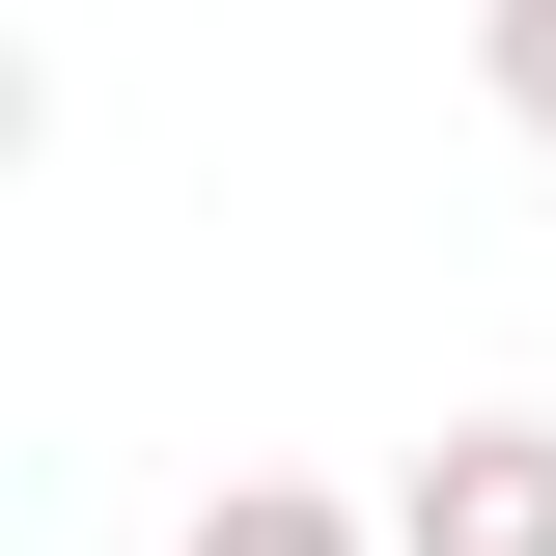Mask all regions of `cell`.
<instances>
[{"label": "cell", "mask_w": 556, "mask_h": 556, "mask_svg": "<svg viewBox=\"0 0 556 556\" xmlns=\"http://www.w3.org/2000/svg\"><path fill=\"white\" fill-rule=\"evenodd\" d=\"M390 556H556V417H445L390 473Z\"/></svg>", "instance_id": "obj_1"}, {"label": "cell", "mask_w": 556, "mask_h": 556, "mask_svg": "<svg viewBox=\"0 0 556 556\" xmlns=\"http://www.w3.org/2000/svg\"><path fill=\"white\" fill-rule=\"evenodd\" d=\"M167 556H390V501H306V473H223Z\"/></svg>", "instance_id": "obj_2"}, {"label": "cell", "mask_w": 556, "mask_h": 556, "mask_svg": "<svg viewBox=\"0 0 556 556\" xmlns=\"http://www.w3.org/2000/svg\"><path fill=\"white\" fill-rule=\"evenodd\" d=\"M473 84H501V112L556 139V0H501V28H473Z\"/></svg>", "instance_id": "obj_3"}]
</instances>
